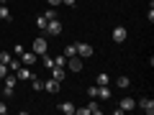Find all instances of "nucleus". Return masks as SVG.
Masks as SVG:
<instances>
[{"label": "nucleus", "mask_w": 154, "mask_h": 115, "mask_svg": "<svg viewBox=\"0 0 154 115\" xmlns=\"http://www.w3.org/2000/svg\"><path fill=\"white\" fill-rule=\"evenodd\" d=\"M44 18H46V21H54V18H57V10H54V8H49V10L44 13Z\"/></svg>", "instance_id": "obj_25"}, {"label": "nucleus", "mask_w": 154, "mask_h": 115, "mask_svg": "<svg viewBox=\"0 0 154 115\" xmlns=\"http://www.w3.org/2000/svg\"><path fill=\"white\" fill-rule=\"evenodd\" d=\"M44 31H46V36H59V33H62V23H59V18L49 21V23H46V28H44Z\"/></svg>", "instance_id": "obj_2"}, {"label": "nucleus", "mask_w": 154, "mask_h": 115, "mask_svg": "<svg viewBox=\"0 0 154 115\" xmlns=\"http://www.w3.org/2000/svg\"><path fill=\"white\" fill-rule=\"evenodd\" d=\"M49 5H62V0H46Z\"/></svg>", "instance_id": "obj_32"}, {"label": "nucleus", "mask_w": 154, "mask_h": 115, "mask_svg": "<svg viewBox=\"0 0 154 115\" xmlns=\"http://www.w3.org/2000/svg\"><path fill=\"white\" fill-rule=\"evenodd\" d=\"M36 59H38V54H33V51H23V54H21V64L23 66H33Z\"/></svg>", "instance_id": "obj_7"}, {"label": "nucleus", "mask_w": 154, "mask_h": 115, "mask_svg": "<svg viewBox=\"0 0 154 115\" xmlns=\"http://www.w3.org/2000/svg\"><path fill=\"white\" fill-rule=\"evenodd\" d=\"M95 84H110V77L105 74V72H100V74L95 77Z\"/></svg>", "instance_id": "obj_17"}, {"label": "nucleus", "mask_w": 154, "mask_h": 115, "mask_svg": "<svg viewBox=\"0 0 154 115\" xmlns=\"http://www.w3.org/2000/svg\"><path fill=\"white\" fill-rule=\"evenodd\" d=\"M126 38H128L126 26H116V28H113V41H116V44H123Z\"/></svg>", "instance_id": "obj_3"}, {"label": "nucleus", "mask_w": 154, "mask_h": 115, "mask_svg": "<svg viewBox=\"0 0 154 115\" xmlns=\"http://www.w3.org/2000/svg\"><path fill=\"white\" fill-rule=\"evenodd\" d=\"M5 74H8V64L0 61V79H5Z\"/></svg>", "instance_id": "obj_26"}, {"label": "nucleus", "mask_w": 154, "mask_h": 115, "mask_svg": "<svg viewBox=\"0 0 154 115\" xmlns=\"http://www.w3.org/2000/svg\"><path fill=\"white\" fill-rule=\"evenodd\" d=\"M46 49H49V46H46V38H44V36L33 38V44H31V51H33V54L44 56V54H46Z\"/></svg>", "instance_id": "obj_1"}, {"label": "nucleus", "mask_w": 154, "mask_h": 115, "mask_svg": "<svg viewBox=\"0 0 154 115\" xmlns=\"http://www.w3.org/2000/svg\"><path fill=\"white\" fill-rule=\"evenodd\" d=\"M75 113H77V115H90V108H77Z\"/></svg>", "instance_id": "obj_29"}, {"label": "nucleus", "mask_w": 154, "mask_h": 115, "mask_svg": "<svg viewBox=\"0 0 154 115\" xmlns=\"http://www.w3.org/2000/svg\"><path fill=\"white\" fill-rule=\"evenodd\" d=\"M28 82H31V90H44V82H41V79H38V77H31V79H28Z\"/></svg>", "instance_id": "obj_16"}, {"label": "nucleus", "mask_w": 154, "mask_h": 115, "mask_svg": "<svg viewBox=\"0 0 154 115\" xmlns=\"http://www.w3.org/2000/svg\"><path fill=\"white\" fill-rule=\"evenodd\" d=\"M41 59H44V66H46V69H51V66H54V59H51L49 54H44Z\"/></svg>", "instance_id": "obj_23"}, {"label": "nucleus", "mask_w": 154, "mask_h": 115, "mask_svg": "<svg viewBox=\"0 0 154 115\" xmlns=\"http://www.w3.org/2000/svg\"><path fill=\"white\" fill-rule=\"evenodd\" d=\"M59 110H62L64 115H75V110H77V108H75L72 102H62V105H59Z\"/></svg>", "instance_id": "obj_14"}, {"label": "nucleus", "mask_w": 154, "mask_h": 115, "mask_svg": "<svg viewBox=\"0 0 154 115\" xmlns=\"http://www.w3.org/2000/svg\"><path fill=\"white\" fill-rule=\"evenodd\" d=\"M62 54H64L67 59H69V56H77V49H75V44H72V46H67V49L62 51Z\"/></svg>", "instance_id": "obj_22"}, {"label": "nucleus", "mask_w": 154, "mask_h": 115, "mask_svg": "<svg viewBox=\"0 0 154 115\" xmlns=\"http://www.w3.org/2000/svg\"><path fill=\"white\" fill-rule=\"evenodd\" d=\"M11 10H8V5H0V21H11Z\"/></svg>", "instance_id": "obj_19"}, {"label": "nucleus", "mask_w": 154, "mask_h": 115, "mask_svg": "<svg viewBox=\"0 0 154 115\" xmlns=\"http://www.w3.org/2000/svg\"><path fill=\"white\" fill-rule=\"evenodd\" d=\"M75 3H77V0H62V5H67V8H72Z\"/></svg>", "instance_id": "obj_30"}, {"label": "nucleus", "mask_w": 154, "mask_h": 115, "mask_svg": "<svg viewBox=\"0 0 154 115\" xmlns=\"http://www.w3.org/2000/svg\"><path fill=\"white\" fill-rule=\"evenodd\" d=\"M44 90H46V92H51V95H54V92H59V90H62V82H57L54 77H51V79H46Z\"/></svg>", "instance_id": "obj_11"}, {"label": "nucleus", "mask_w": 154, "mask_h": 115, "mask_svg": "<svg viewBox=\"0 0 154 115\" xmlns=\"http://www.w3.org/2000/svg\"><path fill=\"white\" fill-rule=\"evenodd\" d=\"M136 108H141L146 115H152V113H154V100H152V97H141V100L136 102Z\"/></svg>", "instance_id": "obj_6"}, {"label": "nucleus", "mask_w": 154, "mask_h": 115, "mask_svg": "<svg viewBox=\"0 0 154 115\" xmlns=\"http://www.w3.org/2000/svg\"><path fill=\"white\" fill-rule=\"evenodd\" d=\"M88 95L90 97H98V84H95V87H88Z\"/></svg>", "instance_id": "obj_27"}, {"label": "nucleus", "mask_w": 154, "mask_h": 115, "mask_svg": "<svg viewBox=\"0 0 154 115\" xmlns=\"http://www.w3.org/2000/svg\"><path fill=\"white\" fill-rule=\"evenodd\" d=\"M116 84H118V87H123V90H128V87H131V82H128V77H126V74H121V77H118V79H116Z\"/></svg>", "instance_id": "obj_15"}, {"label": "nucleus", "mask_w": 154, "mask_h": 115, "mask_svg": "<svg viewBox=\"0 0 154 115\" xmlns=\"http://www.w3.org/2000/svg\"><path fill=\"white\" fill-rule=\"evenodd\" d=\"M13 54L21 56V54H23V46H21V44H16V46H13Z\"/></svg>", "instance_id": "obj_28"}, {"label": "nucleus", "mask_w": 154, "mask_h": 115, "mask_svg": "<svg viewBox=\"0 0 154 115\" xmlns=\"http://www.w3.org/2000/svg\"><path fill=\"white\" fill-rule=\"evenodd\" d=\"M134 108H136V100L134 97H123L121 100V110L123 113H128V110H134Z\"/></svg>", "instance_id": "obj_12"}, {"label": "nucleus", "mask_w": 154, "mask_h": 115, "mask_svg": "<svg viewBox=\"0 0 154 115\" xmlns=\"http://www.w3.org/2000/svg\"><path fill=\"white\" fill-rule=\"evenodd\" d=\"M98 97H100V100H110V90H108V84H98Z\"/></svg>", "instance_id": "obj_13"}, {"label": "nucleus", "mask_w": 154, "mask_h": 115, "mask_svg": "<svg viewBox=\"0 0 154 115\" xmlns=\"http://www.w3.org/2000/svg\"><path fill=\"white\" fill-rule=\"evenodd\" d=\"M5 113H8V108H5V102L0 100V115H5Z\"/></svg>", "instance_id": "obj_31"}, {"label": "nucleus", "mask_w": 154, "mask_h": 115, "mask_svg": "<svg viewBox=\"0 0 154 115\" xmlns=\"http://www.w3.org/2000/svg\"><path fill=\"white\" fill-rule=\"evenodd\" d=\"M75 49H77V56L80 59H90L93 56V46L90 44H75Z\"/></svg>", "instance_id": "obj_4"}, {"label": "nucleus", "mask_w": 154, "mask_h": 115, "mask_svg": "<svg viewBox=\"0 0 154 115\" xmlns=\"http://www.w3.org/2000/svg\"><path fill=\"white\" fill-rule=\"evenodd\" d=\"M46 23H49V21H46L44 16H38V18H36V28H38V31H44V28H46Z\"/></svg>", "instance_id": "obj_21"}, {"label": "nucleus", "mask_w": 154, "mask_h": 115, "mask_svg": "<svg viewBox=\"0 0 154 115\" xmlns=\"http://www.w3.org/2000/svg\"><path fill=\"white\" fill-rule=\"evenodd\" d=\"M54 66H67V56H64V54L57 56V59H54Z\"/></svg>", "instance_id": "obj_24"}, {"label": "nucleus", "mask_w": 154, "mask_h": 115, "mask_svg": "<svg viewBox=\"0 0 154 115\" xmlns=\"http://www.w3.org/2000/svg\"><path fill=\"white\" fill-rule=\"evenodd\" d=\"M11 59H13L11 51H0V61H3V64H11Z\"/></svg>", "instance_id": "obj_20"}, {"label": "nucleus", "mask_w": 154, "mask_h": 115, "mask_svg": "<svg viewBox=\"0 0 154 115\" xmlns=\"http://www.w3.org/2000/svg\"><path fill=\"white\" fill-rule=\"evenodd\" d=\"M16 77H18V79H23V82H28V79H31V77H33V72L31 69H28V66H18V69H16Z\"/></svg>", "instance_id": "obj_8"}, {"label": "nucleus", "mask_w": 154, "mask_h": 115, "mask_svg": "<svg viewBox=\"0 0 154 115\" xmlns=\"http://www.w3.org/2000/svg\"><path fill=\"white\" fill-rule=\"evenodd\" d=\"M51 77H54L57 82H64V77H67V66H51Z\"/></svg>", "instance_id": "obj_9"}, {"label": "nucleus", "mask_w": 154, "mask_h": 115, "mask_svg": "<svg viewBox=\"0 0 154 115\" xmlns=\"http://www.w3.org/2000/svg\"><path fill=\"white\" fill-rule=\"evenodd\" d=\"M82 61L85 59H80V56H69V59H67V66H69L72 72H80L82 69Z\"/></svg>", "instance_id": "obj_10"}, {"label": "nucleus", "mask_w": 154, "mask_h": 115, "mask_svg": "<svg viewBox=\"0 0 154 115\" xmlns=\"http://www.w3.org/2000/svg\"><path fill=\"white\" fill-rule=\"evenodd\" d=\"M88 108H90V115H100V113H103V110H100V105L95 102V100H90V102H88Z\"/></svg>", "instance_id": "obj_18"}, {"label": "nucleus", "mask_w": 154, "mask_h": 115, "mask_svg": "<svg viewBox=\"0 0 154 115\" xmlns=\"http://www.w3.org/2000/svg\"><path fill=\"white\" fill-rule=\"evenodd\" d=\"M3 82H5V87H3V90H5V97H11V95H13V87H16V82H18V77H16V74H5Z\"/></svg>", "instance_id": "obj_5"}]
</instances>
